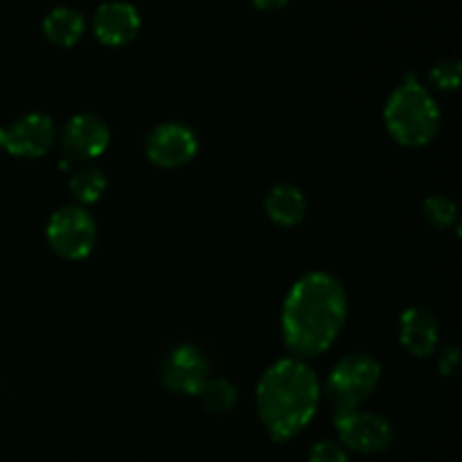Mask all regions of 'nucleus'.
I'll return each instance as SVG.
<instances>
[{"label":"nucleus","instance_id":"obj_20","mask_svg":"<svg viewBox=\"0 0 462 462\" xmlns=\"http://www.w3.org/2000/svg\"><path fill=\"white\" fill-rule=\"evenodd\" d=\"M460 368V352L458 347H445L438 359V370H440L442 377H454Z\"/></svg>","mask_w":462,"mask_h":462},{"label":"nucleus","instance_id":"obj_2","mask_svg":"<svg viewBox=\"0 0 462 462\" xmlns=\"http://www.w3.org/2000/svg\"><path fill=\"white\" fill-rule=\"evenodd\" d=\"M320 395V382L310 361L284 356L273 361L257 382V418L271 440L289 442L316 418Z\"/></svg>","mask_w":462,"mask_h":462},{"label":"nucleus","instance_id":"obj_3","mask_svg":"<svg viewBox=\"0 0 462 462\" xmlns=\"http://www.w3.org/2000/svg\"><path fill=\"white\" fill-rule=\"evenodd\" d=\"M383 125L400 147L422 149L440 134L442 113L431 90L415 75H406L383 104Z\"/></svg>","mask_w":462,"mask_h":462},{"label":"nucleus","instance_id":"obj_11","mask_svg":"<svg viewBox=\"0 0 462 462\" xmlns=\"http://www.w3.org/2000/svg\"><path fill=\"white\" fill-rule=\"evenodd\" d=\"M140 25H143L140 12L125 0H108L95 9L93 32L99 43L108 48L129 45L138 36Z\"/></svg>","mask_w":462,"mask_h":462},{"label":"nucleus","instance_id":"obj_14","mask_svg":"<svg viewBox=\"0 0 462 462\" xmlns=\"http://www.w3.org/2000/svg\"><path fill=\"white\" fill-rule=\"evenodd\" d=\"M84 30L86 21L81 16V12H77L75 7H68V5L54 7L43 18L45 39L52 45H59V48H72L84 36Z\"/></svg>","mask_w":462,"mask_h":462},{"label":"nucleus","instance_id":"obj_4","mask_svg":"<svg viewBox=\"0 0 462 462\" xmlns=\"http://www.w3.org/2000/svg\"><path fill=\"white\" fill-rule=\"evenodd\" d=\"M382 382V364L373 355H347L329 370L325 386L320 388L332 406L334 415L359 411L377 391Z\"/></svg>","mask_w":462,"mask_h":462},{"label":"nucleus","instance_id":"obj_17","mask_svg":"<svg viewBox=\"0 0 462 462\" xmlns=\"http://www.w3.org/2000/svg\"><path fill=\"white\" fill-rule=\"evenodd\" d=\"M422 215L431 228L436 230H447L456 224L458 219V206L451 197L447 194H431V197L424 199L422 203Z\"/></svg>","mask_w":462,"mask_h":462},{"label":"nucleus","instance_id":"obj_5","mask_svg":"<svg viewBox=\"0 0 462 462\" xmlns=\"http://www.w3.org/2000/svg\"><path fill=\"white\" fill-rule=\"evenodd\" d=\"M45 239L52 253L61 260L81 262L93 253L97 244V224L86 208L70 203L50 215Z\"/></svg>","mask_w":462,"mask_h":462},{"label":"nucleus","instance_id":"obj_21","mask_svg":"<svg viewBox=\"0 0 462 462\" xmlns=\"http://www.w3.org/2000/svg\"><path fill=\"white\" fill-rule=\"evenodd\" d=\"M251 3L262 12H275V9H282L289 0H251Z\"/></svg>","mask_w":462,"mask_h":462},{"label":"nucleus","instance_id":"obj_10","mask_svg":"<svg viewBox=\"0 0 462 462\" xmlns=\"http://www.w3.org/2000/svg\"><path fill=\"white\" fill-rule=\"evenodd\" d=\"M59 144L72 162H88L102 156L111 144V129L95 113H77L63 125Z\"/></svg>","mask_w":462,"mask_h":462},{"label":"nucleus","instance_id":"obj_12","mask_svg":"<svg viewBox=\"0 0 462 462\" xmlns=\"http://www.w3.org/2000/svg\"><path fill=\"white\" fill-rule=\"evenodd\" d=\"M400 346L415 359L431 356L440 346L436 316L424 307H409L400 316Z\"/></svg>","mask_w":462,"mask_h":462},{"label":"nucleus","instance_id":"obj_7","mask_svg":"<svg viewBox=\"0 0 462 462\" xmlns=\"http://www.w3.org/2000/svg\"><path fill=\"white\" fill-rule=\"evenodd\" d=\"M57 143V126L45 113H25L12 125L0 126V149L14 158H41Z\"/></svg>","mask_w":462,"mask_h":462},{"label":"nucleus","instance_id":"obj_9","mask_svg":"<svg viewBox=\"0 0 462 462\" xmlns=\"http://www.w3.org/2000/svg\"><path fill=\"white\" fill-rule=\"evenodd\" d=\"M161 379L167 391L174 395L199 397V393L210 379V364L197 346L180 343L167 352L161 368Z\"/></svg>","mask_w":462,"mask_h":462},{"label":"nucleus","instance_id":"obj_15","mask_svg":"<svg viewBox=\"0 0 462 462\" xmlns=\"http://www.w3.org/2000/svg\"><path fill=\"white\" fill-rule=\"evenodd\" d=\"M68 189H70L77 206L81 208L93 206V203H97L99 199L106 194L108 179L99 167L84 165L81 170H77L75 174L70 176V180H68Z\"/></svg>","mask_w":462,"mask_h":462},{"label":"nucleus","instance_id":"obj_18","mask_svg":"<svg viewBox=\"0 0 462 462\" xmlns=\"http://www.w3.org/2000/svg\"><path fill=\"white\" fill-rule=\"evenodd\" d=\"M462 66L458 59H440L429 72V79L440 90H456L460 86Z\"/></svg>","mask_w":462,"mask_h":462},{"label":"nucleus","instance_id":"obj_6","mask_svg":"<svg viewBox=\"0 0 462 462\" xmlns=\"http://www.w3.org/2000/svg\"><path fill=\"white\" fill-rule=\"evenodd\" d=\"M334 429H337L338 445L355 454H383L393 445V424L370 411L359 409L352 413L334 415Z\"/></svg>","mask_w":462,"mask_h":462},{"label":"nucleus","instance_id":"obj_13","mask_svg":"<svg viewBox=\"0 0 462 462\" xmlns=\"http://www.w3.org/2000/svg\"><path fill=\"white\" fill-rule=\"evenodd\" d=\"M307 197L293 183H275L264 197V212L280 228H296L305 221Z\"/></svg>","mask_w":462,"mask_h":462},{"label":"nucleus","instance_id":"obj_1","mask_svg":"<svg viewBox=\"0 0 462 462\" xmlns=\"http://www.w3.org/2000/svg\"><path fill=\"white\" fill-rule=\"evenodd\" d=\"M347 320V293L328 271H310L289 287L282 300V341L302 361L323 356Z\"/></svg>","mask_w":462,"mask_h":462},{"label":"nucleus","instance_id":"obj_19","mask_svg":"<svg viewBox=\"0 0 462 462\" xmlns=\"http://www.w3.org/2000/svg\"><path fill=\"white\" fill-rule=\"evenodd\" d=\"M307 462H350L347 449L337 440H320L310 449Z\"/></svg>","mask_w":462,"mask_h":462},{"label":"nucleus","instance_id":"obj_16","mask_svg":"<svg viewBox=\"0 0 462 462\" xmlns=\"http://www.w3.org/2000/svg\"><path fill=\"white\" fill-rule=\"evenodd\" d=\"M199 400H201L203 409H206L208 413L226 415L237 406L239 393L237 388H235V383L228 382V379L210 377L206 386H203V391L199 393Z\"/></svg>","mask_w":462,"mask_h":462},{"label":"nucleus","instance_id":"obj_8","mask_svg":"<svg viewBox=\"0 0 462 462\" xmlns=\"http://www.w3.org/2000/svg\"><path fill=\"white\" fill-rule=\"evenodd\" d=\"M144 153L156 167L179 170L197 158L199 135L183 122H162L147 134Z\"/></svg>","mask_w":462,"mask_h":462}]
</instances>
